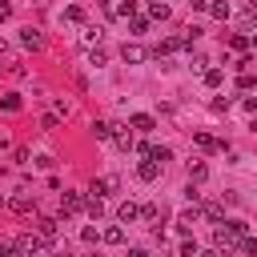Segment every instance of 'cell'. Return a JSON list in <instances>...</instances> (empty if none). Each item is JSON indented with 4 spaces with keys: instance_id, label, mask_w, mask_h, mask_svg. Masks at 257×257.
I'll use <instances>...</instances> for the list:
<instances>
[{
    "instance_id": "cell-1",
    "label": "cell",
    "mask_w": 257,
    "mask_h": 257,
    "mask_svg": "<svg viewBox=\"0 0 257 257\" xmlns=\"http://www.w3.org/2000/svg\"><path fill=\"white\" fill-rule=\"evenodd\" d=\"M245 233H249V225H245V221H225V225H217L213 241H217V249H225V253H229V249H233Z\"/></svg>"
},
{
    "instance_id": "cell-2",
    "label": "cell",
    "mask_w": 257,
    "mask_h": 257,
    "mask_svg": "<svg viewBox=\"0 0 257 257\" xmlns=\"http://www.w3.org/2000/svg\"><path fill=\"white\" fill-rule=\"evenodd\" d=\"M37 253H41V237L37 233H24L16 241V257H37Z\"/></svg>"
},
{
    "instance_id": "cell-3",
    "label": "cell",
    "mask_w": 257,
    "mask_h": 257,
    "mask_svg": "<svg viewBox=\"0 0 257 257\" xmlns=\"http://www.w3.org/2000/svg\"><path fill=\"white\" fill-rule=\"evenodd\" d=\"M141 153H145L149 161H157V165H165V161H173V153H169L165 145H141Z\"/></svg>"
},
{
    "instance_id": "cell-4",
    "label": "cell",
    "mask_w": 257,
    "mask_h": 257,
    "mask_svg": "<svg viewBox=\"0 0 257 257\" xmlns=\"http://www.w3.org/2000/svg\"><path fill=\"white\" fill-rule=\"evenodd\" d=\"M60 209L64 213H81L85 209V197H81V193H60Z\"/></svg>"
},
{
    "instance_id": "cell-5",
    "label": "cell",
    "mask_w": 257,
    "mask_h": 257,
    "mask_svg": "<svg viewBox=\"0 0 257 257\" xmlns=\"http://www.w3.org/2000/svg\"><path fill=\"white\" fill-rule=\"evenodd\" d=\"M113 189H117V177H101V181H92V185H88L92 197H105V193H113Z\"/></svg>"
},
{
    "instance_id": "cell-6",
    "label": "cell",
    "mask_w": 257,
    "mask_h": 257,
    "mask_svg": "<svg viewBox=\"0 0 257 257\" xmlns=\"http://www.w3.org/2000/svg\"><path fill=\"white\" fill-rule=\"evenodd\" d=\"M117 217H121V225H133V221H137V217H141V209H137V205H133V201H125V205H121V209H117Z\"/></svg>"
},
{
    "instance_id": "cell-7",
    "label": "cell",
    "mask_w": 257,
    "mask_h": 257,
    "mask_svg": "<svg viewBox=\"0 0 257 257\" xmlns=\"http://www.w3.org/2000/svg\"><path fill=\"white\" fill-rule=\"evenodd\" d=\"M128 125H133V128H137V133H153V128H157V121H153L149 113H137V117H133V121H128Z\"/></svg>"
},
{
    "instance_id": "cell-8",
    "label": "cell",
    "mask_w": 257,
    "mask_h": 257,
    "mask_svg": "<svg viewBox=\"0 0 257 257\" xmlns=\"http://www.w3.org/2000/svg\"><path fill=\"white\" fill-rule=\"evenodd\" d=\"M137 177H141V181H157V177H161V165H157V161H141Z\"/></svg>"
},
{
    "instance_id": "cell-9",
    "label": "cell",
    "mask_w": 257,
    "mask_h": 257,
    "mask_svg": "<svg viewBox=\"0 0 257 257\" xmlns=\"http://www.w3.org/2000/svg\"><path fill=\"white\" fill-rule=\"evenodd\" d=\"M113 133H117V128H113L109 121H92V137H96V141H109Z\"/></svg>"
},
{
    "instance_id": "cell-10",
    "label": "cell",
    "mask_w": 257,
    "mask_h": 257,
    "mask_svg": "<svg viewBox=\"0 0 257 257\" xmlns=\"http://www.w3.org/2000/svg\"><path fill=\"white\" fill-rule=\"evenodd\" d=\"M20 44H24V48H41L44 41H41V32H37V28H24V32H20Z\"/></svg>"
},
{
    "instance_id": "cell-11",
    "label": "cell",
    "mask_w": 257,
    "mask_h": 257,
    "mask_svg": "<svg viewBox=\"0 0 257 257\" xmlns=\"http://www.w3.org/2000/svg\"><path fill=\"white\" fill-rule=\"evenodd\" d=\"M125 60H128V64H141V60H145V48H141V44H125Z\"/></svg>"
},
{
    "instance_id": "cell-12",
    "label": "cell",
    "mask_w": 257,
    "mask_h": 257,
    "mask_svg": "<svg viewBox=\"0 0 257 257\" xmlns=\"http://www.w3.org/2000/svg\"><path fill=\"white\" fill-rule=\"evenodd\" d=\"M193 141H197V149H205V153H213V149H221V145H217V141H213L209 133H193Z\"/></svg>"
},
{
    "instance_id": "cell-13",
    "label": "cell",
    "mask_w": 257,
    "mask_h": 257,
    "mask_svg": "<svg viewBox=\"0 0 257 257\" xmlns=\"http://www.w3.org/2000/svg\"><path fill=\"white\" fill-rule=\"evenodd\" d=\"M0 109H4V113H20V96H16V92L0 96Z\"/></svg>"
},
{
    "instance_id": "cell-14",
    "label": "cell",
    "mask_w": 257,
    "mask_h": 257,
    "mask_svg": "<svg viewBox=\"0 0 257 257\" xmlns=\"http://www.w3.org/2000/svg\"><path fill=\"white\" fill-rule=\"evenodd\" d=\"M205 217H209V221H217V225H221V221H225V209H221V205H217V201H209V205H205Z\"/></svg>"
},
{
    "instance_id": "cell-15",
    "label": "cell",
    "mask_w": 257,
    "mask_h": 257,
    "mask_svg": "<svg viewBox=\"0 0 257 257\" xmlns=\"http://www.w3.org/2000/svg\"><path fill=\"white\" fill-rule=\"evenodd\" d=\"M149 12H153V20H169V4H161V0H153Z\"/></svg>"
},
{
    "instance_id": "cell-16",
    "label": "cell",
    "mask_w": 257,
    "mask_h": 257,
    "mask_svg": "<svg viewBox=\"0 0 257 257\" xmlns=\"http://www.w3.org/2000/svg\"><path fill=\"white\" fill-rule=\"evenodd\" d=\"M41 237H48V241L56 237V221L52 217H41Z\"/></svg>"
},
{
    "instance_id": "cell-17",
    "label": "cell",
    "mask_w": 257,
    "mask_h": 257,
    "mask_svg": "<svg viewBox=\"0 0 257 257\" xmlns=\"http://www.w3.org/2000/svg\"><path fill=\"white\" fill-rule=\"evenodd\" d=\"M101 237H105V241H109V245H121V241H125V229H105V233H101Z\"/></svg>"
},
{
    "instance_id": "cell-18",
    "label": "cell",
    "mask_w": 257,
    "mask_h": 257,
    "mask_svg": "<svg viewBox=\"0 0 257 257\" xmlns=\"http://www.w3.org/2000/svg\"><path fill=\"white\" fill-rule=\"evenodd\" d=\"M85 209H88L92 217H101V213H105V205H101V197H88V201H85Z\"/></svg>"
},
{
    "instance_id": "cell-19",
    "label": "cell",
    "mask_w": 257,
    "mask_h": 257,
    "mask_svg": "<svg viewBox=\"0 0 257 257\" xmlns=\"http://www.w3.org/2000/svg\"><path fill=\"white\" fill-rule=\"evenodd\" d=\"M113 141H117V149H133V133H113Z\"/></svg>"
},
{
    "instance_id": "cell-20",
    "label": "cell",
    "mask_w": 257,
    "mask_h": 257,
    "mask_svg": "<svg viewBox=\"0 0 257 257\" xmlns=\"http://www.w3.org/2000/svg\"><path fill=\"white\" fill-rule=\"evenodd\" d=\"M12 209H16V213H28V209H37V201H28V197H16V201H12Z\"/></svg>"
},
{
    "instance_id": "cell-21",
    "label": "cell",
    "mask_w": 257,
    "mask_h": 257,
    "mask_svg": "<svg viewBox=\"0 0 257 257\" xmlns=\"http://www.w3.org/2000/svg\"><path fill=\"white\" fill-rule=\"evenodd\" d=\"M209 12H213V16H221V20H225V16H229V4H225V0H217V4H209Z\"/></svg>"
},
{
    "instance_id": "cell-22",
    "label": "cell",
    "mask_w": 257,
    "mask_h": 257,
    "mask_svg": "<svg viewBox=\"0 0 257 257\" xmlns=\"http://www.w3.org/2000/svg\"><path fill=\"white\" fill-rule=\"evenodd\" d=\"M205 85L217 88V85H221V69H209V73H205Z\"/></svg>"
},
{
    "instance_id": "cell-23",
    "label": "cell",
    "mask_w": 257,
    "mask_h": 257,
    "mask_svg": "<svg viewBox=\"0 0 257 257\" xmlns=\"http://www.w3.org/2000/svg\"><path fill=\"white\" fill-rule=\"evenodd\" d=\"M237 245H241V253H257V241H253V237H249V233H245V237H241V241H237Z\"/></svg>"
},
{
    "instance_id": "cell-24",
    "label": "cell",
    "mask_w": 257,
    "mask_h": 257,
    "mask_svg": "<svg viewBox=\"0 0 257 257\" xmlns=\"http://www.w3.org/2000/svg\"><path fill=\"white\" fill-rule=\"evenodd\" d=\"M88 64H96V69H101V64H105V52H101V48H92V52H88Z\"/></svg>"
},
{
    "instance_id": "cell-25",
    "label": "cell",
    "mask_w": 257,
    "mask_h": 257,
    "mask_svg": "<svg viewBox=\"0 0 257 257\" xmlns=\"http://www.w3.org/2000/svg\"><path fill=\"white\" fill-rule=\"evenodd\" d=\"M209 177V165H193V181H205Z\"/></svg>"
},
{
    "instance_id": "cell-26",
    "label": "cell",
    "mask_w": 257,
    "mask_h": 257,
    "mask_svg": "<svg viewBox=\"0 0 257 257\" xmlns=\"http://www.w3.org/2000/svg\"><path fill=\"white\" fill-rule=\"evenodd\" d=\"M12 253H16V245H12V241H0V257H12Z\"/></svg>"
},
{
    "instance_id": "cell-27",
    "label": "cell",
    "mask_w": 257,
    "mask_h": 257,
    "mask_svg": "<svg viewBox=\"0 0 257 257\" xmlns=\"http://www.w3.org/2000/svg\"><path fill=\"white\" fill-rule=\"evenodd\" d=\"M181 257H197V245H193V241H185V245H181Z\"/></svg>"
},
{
    "instance_id": "cell-28",
    "label": "cell",
    "mask_w": 257,
    "mask_h": 257,
    "mask_svg": "<svg viewBox=\"0 0 257 257\" xmlns=\"http://www.w3.org/2000/svg\"><path fill=\"white\" fill-rule=\"evenodd\" d=\"M12 16V4H4V0H0V20H8Z\"/></svg>"
},
{
    "instance_id": "cell-29",
    "label": "cell",
    "mask_w": 257,
    "mask_h": 257,
    "mask_svg": "<svg viewBox=\"0 0 257 257\" xmlns=\"http://www.w3.org/2000/svg\"><path fill=\"white\" fill-rule=\"evenodd\" d=\"M128 257H149V253H145V249H133V253H128Z\"/></svg>"
},
{
    "instance_id": "cell-30",
    "label": "cell",
    "mask_w": 257,
    "mask_h": 257,
    "mask_svg": "<svg viewBox=\"0 0 257 257\" xmlns=\"http://www.w3.org/2000/svg\"><path fill=\"white\" fill-rule=\"evenodd\" d=\"M201 257H217V249H209V253H201Z\"/></svg>"
},
{
    "instance_id": "cell-31",
    "label": "cell",
    "mask_w": 257,
    "mask_h": 257,
    "mask_svg": "<svg viewBox=\"0 0 257 257\" xmlns=\"http://www.w3.org/2000/svg\"><path fill=\"white\" fill-rule=\"evenodd\" d=\"M249 8H253V12H257V0H249Z\"/></svg>"
},
{
    "instance_id": "cell-32",
    "label": "cell",
    "mask_w": 257,
    "mask_h": 257,
    "mask_svg": "<svg viewBox=\"0 0 257 257\" xmlns=\"http://www.w3.org/2000/svg\"><path fill=\"white\" fill-rule=\"evenodd\" d=\"M4 48H8V44H4V41H0V52H4Z\"/></svg>"
},
{
    "instance_id": "cell-33",
    "label": "cell",
    "mask_w": 257,
    "mask_h": 257,
    "mask_svg": "<svg viewBox=\"0 0 257 257\" xmlns=\"http://www.w3.org/2000/svg\"><path fill=\"white\" fill-rule=\"evenodd\" d=\"M149 4H153V0H149Z\"/></svg>"
}]
</instances>
